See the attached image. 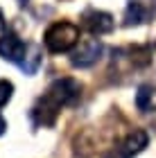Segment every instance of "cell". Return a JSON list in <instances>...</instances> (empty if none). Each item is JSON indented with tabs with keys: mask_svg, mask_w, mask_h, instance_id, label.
Returning <instances> with one entry per match:
<instances>
[{
	"mask_svg": "<svg viewBox=\"0 0 156 158\" xmlns=\"http://www.w3.org/2000/svg\"><path fill=\"white\" fill-rule=\"evenodd\" d=\"M43 43H45L48 52H52V54L68 52L75 45H79V27L75 23H68V20H57L45 30Z\"/></svg>",
	"mask_w": 156,
	"mask_h": 158,
	"instance_id": "7a4b0ae2",
	"label": "cell"
},
{
	"mask_svg": "<svg viewBox=\"0 0 156 158\" xmlns=\"http://www.w3.org/2000/svg\"><path fill=\"white\" fill-rule=\"evenodd\" d=\"M39 63H41V48L36 45V43H30V48H27V54L23 63H20V70L27 75H34L39 70Z\"/></svg>",
	"mask_w": 156,
	"mask_h": 158,
	"instance_id": "ba28073f",
	"label": "cell"
},
{
	"mask_svg": "<svg viewBox=\"0 0 156 158\" xmlns=\"http://www.w3.org/2000/svg\"><path fill=\"white\" fill-rule=\"evenodd\" d=\"M102 52H104V45L100 39H86L77 45V50L70 56V63L75 68H91L93 63H97Z\"/></svg>",
	"mask_w": 156,
	"mask_h": 158,
	"instance_id": "3957f363",
	"label": "cell"
},
{
	"mask_svg": "<svg viewBox=\"0 0 156 158\" xmlns=\"http://www.w3.org/2000/svg\"><path fill=\"white\" fill-rule=\"evenodd\" d=\"M0 30H5V14L0 11Z\"/></svg>",
	"mask_w": 156,
	"mask_h": 158,
	"instance_id": "4fadbf2b",
	"label": "cell"
},
{
	"mask_svg": "<svg viewBox=\"0 0 156 158\" xmlns=\"http://www.w3.org/2000/svg\"><path fill=\"white\" fill-rule=\"evenodd\" d=\"M20 2H25V0H20Z\"/></svg>",
	"mask_w": 156,
	"mask_h": 158,
	"instance_id": "5bb4252c",
	"label": "cell"
},
{
	"mask_svg": "<svg viewBox=\"0 0 156 158\" xmlns=\"http://www.w3.org/2000/svg\"><path fill=\"white\" fill-rule=\"evenodd\" d=\"M147 16V9L140 2H129L124 9V27H133V25H140Z\"/></svg>",
	"mask_w": 156,
	"mask_h": 158,
	"instance_id": "9c48e42d",
	"label": "cell"
},
{
	"mask_svg": "<svg viewBox=\"0 0 156 158\" xmlns=\"http://www.w3.org/2000/svg\"><path fill=\"white\" fill-rule=\"evenodd\" d=\"M27 48H30V43H25L23 39H18L14 32H5L2 36H0V56L11 63H16L20 68V63H23L25 54H27Z\"/></svg>",
	"mask_w": 156,
	"mask_h": 158,
	"instance_id": "277c9868",
	"label": "cell"
},
{
	"mask_svg": "<svg viewBox=\"0 0 156 158\" xmlns=\"http://www.w3.org/2000/svg\"><path fill=\"white\" fill-rule=\"evenodd\" d=\"M5 131H7V122H5V118H2V115H0V135H2Z\"/></svg>",
	"mask_w": 156,
	"mask_h": 158,
	"instance_id": "7c38bea8",
	"label": "cell"
},
{
	"mask_svg": "<svg viewBox=\"0 0 156 158\" xmlns=\"http://www.w3.org/2000/svg\"><path fill=\"white\" fill-rule=\"evenodd\" d=\"M14 95V84L7 79H0V106H5Z\"/></svg>",
	"mask_w": 156,
	"mask_h": 158,
	"instance_id": "30bf717a",
	"label": "cell"
},
{
	"mask_svg": "<svg viewBox=\"0 0 156 158\" xmlns=\"http://www.w3.org/2000/svg\"><path fill=\"white\" fill-rule=\"evenodd\" d=\"M104 158H127V156L122 154V149H120V147H116V149H111V152L106 154Z\"/></svg>",
	"mask_w": 156,
	"mask_h": 158,
	"instance_id": "8fae6325",
	"label": "cell"
},
{
	"mask_svg": "<svg viewBox=\"0 0 156 158\" xmlns=\"http://www.w3.org/2000/svg\"><path fill=\"white\" fill-rule=\"evenodd\" d=\"M82 25L86 27L91 34H97V36H102V34H109L113 32V16L106 11H100V9H86L82 14Z\"/></svg>",
	"mask_w": 156,
	"mask_h": 158,
	"instance_id": "5b68a950",
	"label": "cell"
},
{
	"mask_svg": "<svg viewBox=\"0 0 156 158\" xmlns=\"http://www.w3.org/2000/svg\"><path fill=\"white\" fill-rule=\"evenodd\" d=\"M147 142H150V135H147V131H143V129H133V131L127 135V138L120 142V149H122V154L127 158H131V156H136L140 154L143 149L147 147Z\"/></svg>",
	"mask_w": 156,
	"mask_h": 158,
	"instance_id": "8992f818",
	"label": "cell"
},
{
	"mask_svg": "<svg viewBox=\"0 0 156 158\" xmlns=\"http://www.w3.org/2000/svg\"><path fill=\"white\" fill-rule=\"evenodd\" d=\"M82 95V84L73 77H61L48 86V90L39 97V102L32 106L30 115L36 127H52L61 106L75 104Z\"/></svg>",
	"mask_w": 156,
	"mask_h": 158,
	"instance_id": "6da1fadb",
	"label": "cell"
},
{
	"mask_svg": "<svg viewBox=\"0 0 156 158\" xmlns=\"http://www.w3.org/2000/svg\"><path fill=\"white\" fill-rule=\"evenodd\" d=\"M136 106L140 111H156V84H140L136 90Z\"/></svg>",
	"mask_w": 156,
	"mask_h": 158,
	"instance_id": "52a82bcc",
	"label": "cell"
}]
</instances>
